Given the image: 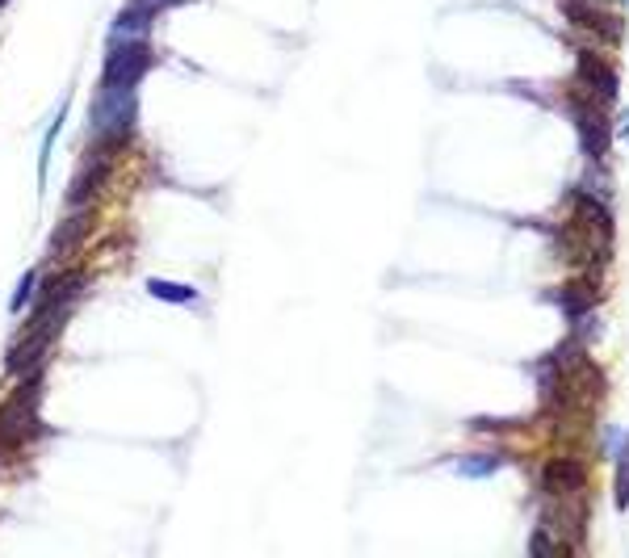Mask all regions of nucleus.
I'll list each match as a JSON object with an SVG mask.
<instances>
[{"instance_id":"nucleus-3","label":"nucleus","mask_w":629,"mask_h":558,"mask_svg":"<svg viewBox=\"0 0 629 558\" xmlns=\"http://www.w3.org/2000/svg\"><path fill=\"white\" fill-rule=\"evenodd\" d=\"M579 84H588L596 97H604V101H613L616 97V72L613 63H604V55L596 51H579Z\"/></svg>"},{"instance_id":"nucleus-4","label":"nucleus","mask_w":629,"mask_h":558,"mask_svg":"<svg viewBox=\"0 0 629 558\" xmlns=\"http://www.w3.org/2000/svg\"><path fill=\"white\" fill-rule=\"evenodd\" d=\"M541 487L549 495H566V491L583 487V466L571 462V458H554V462L541 466Z\"/></svg>"},{"instance_id":"nucleus-7","label":"nucleus","mask_w":629,"mask_h":558,"mask_svg":"<svg viewBox=\"0 0 629 558\" xmlns=\"http://www.w3.org/2000/svg\"><path fill=\"white\" fill-rule=\"evenodd\" d=\"M616 508H629V441L616 450Z\"/></svg>"},{"instance_id":"nucleus-10","label":"nucleus","mask_w":629,"mask_h":558,"mask_svg":"<svg viewBox=\"0 0 629 558\" xmlns=\"http://www.w3.org/2000/svg\"><path fill=\"white\" fill-rule=\"evenodd\" d=\"M621 139H625V143H629V114H625V118H621Z\"/></svg>"},{"instance_id":"nucleus-9","label":"nucleus","mask_w":629,"mask_h":558,"mask_svg":"<svg viewBox=\"0 0 629 558\" xmlns=\"http://www.w3.org/2000/svg\"><path fill=\"white\" fill-rule=\"evenodd\" d=\"M529 550H533V554H549V550H554V545H549V537L541 529L533 533V542H529Z\"/></svg>"},{"instance_id":"nucleus-2","label":"nucleus","mask_w":629,"mask_h":558,"mask_svg":"<svg viewBox=\"0 0 629 558\" xmlns=\"http://www.w3.org/2000/svg\"><path fill=\"white\" fill-rule=\"evenodd\" d=\"M562 13H566L571 26H583V30H591V34H600V38H608V42L621 38V21L608 17L600 4H591V0H562Z\"/></svg>"},{"instance_id":"nucleus-8","label":"nucleus","mask_w":629,"mask_h":558,"mask_svg":"<svg viewBox=\"0 0 629 558\" xmlns=\"http://www.w3.org/2000/svg\"><path fill=\"white\" fill-rule=\"evenodd\" d=\"M495 466H499V458H474V462H462L465 475H491Z\"/></svg>"},{"instance_id":"nucleus-1","label":"nucleus","mask_w":629,"mask_h":558,"mask_svg":"<svg viewBox=\"0 0 629 558\" xmlns=\"http://www.w3.org/2000/svg\"><path fill=\"white\" fill-rule=\"evenodd\" d=\"M571 114H574V126H579L583 156H588V160H600L604 151H608V123H604V114L596 106H588V101H574Z\"/></svg>"},{"instance_id":"nucleus-6","label":"nucleus","mask_w":629,"mask_h":558,"mask_svg":"<svg viewBox=\"0 0 629 558\" xmlns=\"http://www.w3.org/2000/svg\"><path fill=\"white\" fill-rule=\"evenodd\" d=\"M571 202H574V210H579V218H583L588 227H596L604 240L613 235V215H608V206L604 202H596V198H588V193H579V190H571Z\"/></svg>"},{"instance_id":"nucleus-5","label":"nucleus","mask_w":629,"mask_h":558,"mask_svg":"<svg viewBox=\"0 0 629 558\" xmlns=\"http://www.w3.org/2000/svg\"><path fill=\"white\" fill-rule=\"evenodd\" d=\"M596 299H600V290H596V282H571V286H562V294H558L562 311L571 315V319H579V315H588L591 307H596Z\"/></svg>"}]
</instances>
